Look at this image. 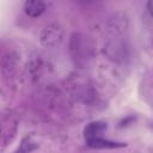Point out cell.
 Returning <instances> with one entry per match:
<instances>
[{
	"label": "cell",
	"mask_w": 153,
	"mask_h": 153,
	"mask_svg": "<svg viewBox=\"0 0 153 153\" xmlns=\"http://www.w3.org/2000/svg\"><path fill=\"white\" fill-rule=\"evenodd\" d=\"M108 126L102 121L90 122L84 129V139L90 147L93 148H118L126 146L123 142H116L108 140L103 136V133L106 130Z\"/></svg>",
	"instance_id": "1"
},
{
	"label": "cell",
	"mask_w": 153,
	"mask_h": 153,
	"mask_svg": "<svg viewBox=\"0 0 153 153\" xmlns=\"http://www.w3.org/2000/svg\"><path fill=\"white\" fill-rule=\"evenodd\" d=\"M24 11L29 17L37 18L45 11V4L37 0H27L24 2Z\"/></svg>",
	"instance_id": "3"
},
{
	"label": "cell",
	"mask_w": 153,
	"mask_h": 153,
	"mask_svg": "<svg viewBox=\"0 0 153 153\" xmlns=\"http://www.w3.org/2000/svg\"><path fill=\"white\" fill-rule=\"evenodd\" d=\"M41 41L45 47L57 45L62 41V29L56 24L48 25L42 32Z\"/></svg>",
	"instance_id": "2"
},
{
	"label": "cell",
	"mask_w": 153,
	"mask_h": 153,
	"mask_svg": "<svg viewBox=\"0 0 153 153\" xmlns=\"http://www.w3.org/2000/svg\"><path fill=\"white\" fill-rule=\"evenodd\" d=\"M147 8H148L149 14L153 17V0H151V1H148V2H147Z\"/></svg>",
	"instance_id": "4"
}]
</instances>
